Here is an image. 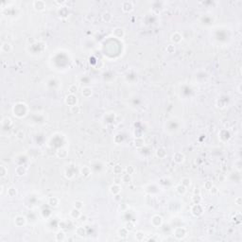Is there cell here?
<instances>
[{"mask_svg":"<svg viewBox=\"0 0 242 242\" xmlns=\"http://www.w3.org/2000/svg\"><path fill=\"white\" fill-rule=\"evenodd\" d=\"M11 45H10V43H8V42H6V43H3L2 44V46H1V50L3 51V52L5 53H9L11 51Z\"/></svg>","mask_w":242,"mask_h":242,"instance_id":"10","label":"cell"},{"mask_svg":"<svg viewBox=\"0 0 242 242\" xmlns=\"http://www.w3.org/2000/svg\"><path fill=\"white\" fill-rule=\"evenodd\" d=\"M166 51H167L168 53H173L174 51H175V47L172 46V45L167 46V47H166Z\"/></svg>","mask_w":242,"mask_h":242,"instance_id":"39","label":"cell"},{"mask_svg":"<svg viewBox=\"0 0 242 242\" xmlns=\"http://www.w3.org/2000/svg\"><path fill=\"white\" fill-rule=\"evenodd\" d=\"M151 223L154 227H159V226H161L162 223H163V218L160 216H154L151 218Z\"/></svg>","mask_w":242,"mask_h":242,"instance_id":"5","label":"cell"},{"mask_svg":"<svg viewBox=\"0 0 242 242\" xmlns=\"http://www.w3.org/2000/svg\"><path fill=\"white\" fill-rule=\"evenodd\" d=\"M14 223L17 227H22L26 223V218L24 217H22V216H17L14 218Z\"/></svg>","mask_w":242,"mask_h":242,"instance_id":"7","label":"cell"},{"mask_svg":"<svg viewBox=\"0 0 242 242\" xmlns=\"http://www.w3.org/2000/svg\"><path fill=\"white\" fill-rule=\"evenodd\" d=\"M134 171H135V169H134V167H133V166H129L126 167V172H127L128 174H131V175H132Z\"/></svg>","mask_w":242,"mask_h":242,"instance_id":"38","label":"cell"},{"mask_svg":"<svg viewBox=\"0 0 242 242\" xmlns=\"http://www.w3.org/2000/svg\"><path fill=\"white\" fill-rule=\"evenodd\" d=\"M176 191L178 192V194L185 195L186 193V186H185V185H183L181 184V185L176 186Z\"/></svg>","mask_w":242,"mask_h":242,"instance_id":"14","label":"cell"},{"mask_svg":"<svg viewBox=\"0 0 242 242\" xmlns=\"http://www.w3.org/2000/svg\"><path fill=\"white\" fill-rule=\"evenodd\" d=\"M182 39H183L182 38V35L180 33H178V32H175L174 34H172V36H171V41L174 44L180 43L182 41Z\"/></svg>","mask_w":242,"mask_h":242,"instance_id":"13","label":"cell"},{"mask_svg":"<svg viewBox=\"0 0 242 242\" xmlns=\"http://www.w3.org/2000/svg\"><path fill=\"white\" fill-rule=\"evenodd\" d=\"M76 233H77V235L80 236V237H83V236L85 235V231H84L83 227H79L76 230Z\"/></svg>","mask_w":242,"mask_h":242,"instance_id":"32","label":"cell"},{"mask_svg":"<svg viewBox=\"0 0 242 242\" xmlns=\"http://www.w3.org/2000/svg\"><path fill=\"white\" fill-rule=\"evenodd\" d=\"M110 191H111V193L113 195H118L120 193V191H121V187L118 185L115 184V185H112L110 187Z\"/></svg>","mask_w":242,"mask_h":242,"instance_id":"11","label":"cell"},{"mask_svg":"<svg viewBox=\"0 0 242 242\" xmlns=\"http://www.w3.org/2000/svg\"><path fill=\"white\" fill-rule=\"evenodd\" d=\"M15 171H16V174L18 176H23L26 173V169L24 168V166H17Z\"/></svg>","mask_w":242,"mask_h":242,"instance_id":"22","label":"cell"},{"mask_svg":"<svg viewBox=\"0 0 242 242\" xmlns=\"http://www.w3.org/2000/svg\"><path fill=\"white\" fill-rule=\"evenodd\" d=\"M143 144H144V140H143L142 138H136L135 140H134V145H135V147H140L143 146Z\"/></svg>","mask_w":242,"mask_h":242,"instance_id":"25","label":"cell"},{"mask_svg":"<svg viewBox=\"0 0 242 242\" xmlns=\"http://www.w3.org/2000/svg\"><path fill=\"white\" fill-rule=\"evenodd\" d=\"M113 171H114V174H121L122 173V167H121V166H119V165H116L115 166H114V169H113Z\"/></svg>","mask_w":242,"mask_h":242,"instance_id":"30","label":"cell"},{"mask_svg":"<svg viewBox=\"0 0 242 242\" xmlns=\"http://www.w3.org/2000/svg\"><path fill=\"white\" fill-rule=\"evenodd\" d=\"M81 95L84 97H90L92 96V89L90 87H83L81 89Z\"/></svg>","mask_w":242,"mask_h":242,"instance_id":"9","label":"cell"},{"mask_svg":"<svg viewBox=\"0 0 242 242\" xmlns=\"http://www.w3.org/2000/svg\"><path fill=\"white\" fill-rule=\"evenodd\" d=\"M33 7L36 10L41 11V10H44L46 9V3L42 0H36L33 2Z\"/></svg>","mask_w":242,"mask_h":242,"instance_id":"1","label":"cell"},{"mask_svg":"<svg viewBox=\"0 0 242 242\" xmlns=\"http://www.w3.org/2000/svg\"><path fill=\"white\" fill-rule=\"evenodd\" d=\"M114 35L116 37V38H122L124 36V30L123 29H121V28H115V29H114Z\"/></svg>","mask_w":242,"mask_h":242,"instance_id":"12","label":"cell"},{"mask_svg":"<svg viewBox=\"0 0 242 242\" xmlns=\"http://www.w3.org/2000/svg\"><path fill=\"white\" fill-rule=\"evenodd\" d=\"M74 205H75V208L80 209V210H81V209L83 207V202L81 201V200H76L75 203H74Z\"/></svg>","mask_w":242,"mask_h":242,"instance_id":"36","label":"cell"},{"mask_svg":"<svg viewBox=\"0 0 242 242\" xmlns=\"http://www.w3.org/2000/svg\"><path fill=\"white\" fill-rule=\"evenodd\" d=\"M65 102L66 104H68L69 106H74V105H77V97H75V95L73 94H69V95L66 97L65 98Z\"/></svg>","mask_w":242,"mask_h":242,"instance_id":"4","label":"cell"},{"mask_svg":"<svg viewBox=\"0 0 242 242\" xmlns=\"http://www.w3.org/2000/svg\"><path fill=\"white\" fill-rule=\"evenodd\" d=\"M193 199V201H194L195 204H198V203H199V202H200L201 198H200V196L198 194V195H194V196H193V199Z\"/></svg>","mask_w":242,"mask_h":242,"instance_id":"34","label":"cell"},{"mask_svg":"<svg viewBox=\"0 0 242 242\" xmlns=\"http://www.w3.org/2000/svg\"><path fill=\"white\" fill-rule=\"evenodd\" d=\"M121 180H122V182L126 183V184H128V183H131V182H132V176H131V174H128V173H126V174H124V175L122 176Z\"/></svg>","mask_w":242,"mask_h":242,"instance_id":"20","label":"cell"},{"mask_svg":"<svg viewBox=\"0 0 242 242\" xmlns=\"http://www.w3.org/2000/svg\"><path fill=\"white\" fill-rule=\"evenodd\" d=\"M144 237H145V234L143 232H141V231H139V232H137L135 234V238H136V240H138V241L144 240Z\"/></svg>","mask_w":242,"mask_h":242,"instance_id":"24","label":"cell"},{"mask_svg":"<svg viewBox=\"0 0 242 242\" xmlns=\"http://www.w3.org/2000/svg\"><path fill=\"white\" fill-rule=\"evenodd\" d=\"M102 20H103L104 22H106V23L110 22V21L112 20V14H111L110 12H104L103 15H102Z\"/></svg>","mask_w":242,"mask_h":242,"instance_id":"21","label":"cell"},{"mask_svg":"<svg viewBox=\"0 0 242 242\" xmlns=\"http://www.w3.org/2000/svg\"><path fill=\"white\" fill-rule=\"evenodd\" d=\"M185 233H186V231H185V228H176L175 231H174V236H175L176 238L181 239L185 236Z\"/></svg>","mask_w":242,"mask_h":242,"instance_id":"2","label":"cell"},{"mask_svg":"<svg viewBox=\"0 0 242 242\" xmlns=\"http://www.w3.org/2000/svg\"><path fill=\"white\" fill-rule=\"evenodd\" d=\"M191 212H192V214H193L194 216L199 217V216H200V215L202 214V208H201V206L199 205V203L194 204L193 207H192V209H191Z\"/></svg>","mask_w":242,"mask_h":242,"instance_id":"3","label":"cell"},{"mask_svg":"<svg viewBox=\"0 0 242 242\" xmlns=\"http://www.w3.org/2000/svg\"><path fill=\"white\" fill-rule=\"evenodd\" d=\"M173 159H174V162H175V163H177V164H181V163H183L184 160H185V156H184V154L181 153V152H176L175 154H174V156H173Z\"/></svg>","mask_w":242,"mask_h":242,"instance_id":"8","label":"cell"},{"mask_svg":"<svg viewBox=\"0 0 242 242\" xmlns=\"http://www.w3.org/2000/svg\"><path fill=\"white\" fill-rule=\"evenodd\" d=\"M81 173L83 177H88L91 174V170L88 166H83L81 169Z\"/></svg>","mask_w":242,"mask_h":242,"instance_id":"18","label":"cell"},{"mask_svg":"<svg viewBox=\"0 0 242 242\" xmlns=\"http://www.w3.org/2000/svg\"><path fill=\"white\" fill-rule=\"evenodd\" d=\"M77 91H78V86L76 85V84H71V85L68 87V92L70 93V94H75Z\"/></svg>","mask_w":242,"mask_h":242,"instance_id":"27","label":"cell"},{"mask_svg":"<svg viewBox=\"0 0 242 242\" xmlns=\"http://www.w3.org/2000/svg\"><path fill=\"white\" fill-rule=\"evenodd\" d=\"M127 207V205H126V203H122V204H120V206H119V208L121 209L122 208V210H123L124 208H126Z\"/></svg>","mask_w":242,"mask_h":242,"instance_id":"43","label":"cell"},{"mask_svg":"<svg viewBox=\"0 0 242 242\" xmlns=\"http://www.w3.org/2000/svg\"><path fill=\"white\" fill-rule=\"evenodd\" d=\"M48 204L52 207H56L58 204H59V199L56 197H50L48 199Z\"/></svg>","mask_w":242,"mask_h":242,"instance_id":"15","label":"cell"},{"mask_svg":"<svg viewBox=\"0 0 242 242\" xmlns=\"http://www.w3.org/2000/svg\"><path fill=\"white\" fill-rule=\"evenodd\" d=\"M212 186H213V184H212V182H210V181H207V182L204 183V187H205L206 189L209 190Z\"/></svg>","mask_w":242,"mask_h":242,"instance_id":"40","label":"cell"},{"mask_svg":"<svg viewBox=\"0 0 242 242\" xmlns=\"http://www.w3.org/2000/svg\"><path fill=\"white\" fill-rule=\"evenodd\" d=\"M70 216H71L73 218H79L80 217H81V212H80V209H77V208H74L71 210V212H70Z\"/></svg>","mask_w":242,"mask_h":242,"instance_id":"16","label":"cell"},{"mask_svg":"<svg viewBox=\"0 0 242 242\" xmlns=\"http://www.w3.org/2000/svg\"><path fill=\"white\" fill-rule=\"evenodd\" d=\"M128 233H129V231L125 227L121 228V229H119V230H118V235L120 236V237H127Z\"/></svg>","mask_w":242,"mask_h":242,"instance_id":"23","label":"cell"},{"mask_svg":"<svg viewBox=\"0 0 242 242\" xmlns=\"http://www.w3.org/2000/svg\"><path fill=\"white\" fill-rule=\"evenodd\" d=\"M236 202H237V205H240V204H241V198H237V199H236Z\"/></svg>","mask_w":242,"mask_h":242,"instance_id":"42","label":"cell"},{"mask_svg":"<svg viewBox=\"0 0 242 242\" xmlns=\"http://www.w3.org/2000/svg\"><path fill=\"white\" fill-rule=\"evenodd\" d=\"M133 9V4L131 1H125V2L122 3V10H123V11L128 12V11H131Z\"/></svg>","mask_w":242,"mask_h":242,"instance_id":"6","label":"cell"},{"mask_svg":"<svg viewBox=\"0 0 242 242\" xmlns=\"http://www.w3.org/2000/svg\"><path fill=\"white\" fill-rule=\"evenodd\" d=\"M181 182H182V185H185V186H188V185H190V184H191V180H190L189 178H187V177L183 178V179L181 180Z\"/></svg>","mask_w":242,"mask_h":242,"instance_id":"29","label":"cell"},{"mask_svg":"<svg viewBox=\"0 0 242 242\" xmlns=\"http://www.w3.org/2000/svg\"><path fill=\"white\" fill-rule=\"evenodd\" d=\"M66 155H67V151L66 149H64V148H61V149H59L57 151V156L59 158H65Z\"/></svg>","mask_w":242,"mask_h":242,"instance_id":"19","label":"cell"},{"mask_svg":"<svg viewBox=\"0 0 242 242\" xmlns=\"http://www.w3.org/2000/svg\"><path fill=\"white\" fill-rule=\"evenodd\" d=\"M16 137L18 138V139H20V140H22V139L25 137V133L22 131V130H20V131H18L17 133H16Z\"/></svg>","mask_w":242,"mask_h":242,"instance_id":"37","label":"cell"},{"mask_svg":"<svg viewBox=\"0 0 242 242\" xmlns=\"http://www.w3.org/2000/svg\"><path fill=\"white\" fill-rule=\"evenodd\" d=\"M166 150H165V148H163V147H161V148H158V150H157V156L160 157V158H164V157L166 156Z\"/></svg>","mask_w":242,"mask_h":242,"instance_id":"26","label":"cell"},{"mask_svg":"<svg viewBox=\"0 0 242 242\" xmlns=\"http://www.w3.org/2000/svg\"><path fill=\"white\" fill-rule=\"evenodd\" d=\"M7 193H8V196H9V197H10V198H13V197H15V196L17 195V190H16V188H15V187L11 186V187H10V188L8 189Z\"/></svg>","mask_w":242,"mask_h":242,"instance_id":"17","label":"cell"},{"mask_svg":"<svg viewBox=\"0 0 242 242\" xmlns=\"http://www.w3.org/2000/svg\"><path fill=\"white\" fill-rule=\"evenodd\" d=\"M70 111H71L72 114H79L81 112V108L78 105H74V106H71Z\"/></svg>","mask_w":242,"mask_h":242,"instance_id":"28","label":"cell"},{"mask_svg":"<svg viewBox=\"0 0 242 242\" xmlns=\"http://www.w3.org/2000/svg\"><path fill=\"white\" fill-rule=\"evenodd\" d=\"M125 228L128 230L129 232L130 231H132V230H133V228H134V224H133L132 221H129V222L126 223V225H125Z\"/></svg>","mask_w":242,"mask_h":242,"instance_id":"33","label":"cell"},{"mask_svg":"<svg viewBox=\"0 0 242 242\" xmlns=\"http://www.w3.org/2000/svg\"><path fill=\"white\" fill-rule=\"evenodd\" d=\"M7 172H8V170H7L6 166H0V174H1V177H5L6 174H7Z\"/></svg>","mask_w":242,"mask_h":242,"instance_id":"35","label":"cell"},{"mask_svg":"<svg viewBox=\"0 0 242 242\" xmlns=\"http://www.w3.org/2000/svg\"><path fill=\"white\" fill-rule=\"evenodd\" d=\"M209 190H210V193H211L212 195H216L218 192V187H216V186H212Z\"/></svg>","mask_w":242,"mask_h":242,"instance_id":"41","label":"cell"},{"mask_svg":"<svg viewBox=\"0 0 242 242\" xmlns=\"http://www.w3.org/2000/svg\"><path fill=\"white\" fill-rule=\"evenodd\" d=\"M56 239H57V240H59V241H60V240H61V241H62V240H64V239H65V235H64L62 232H59L57 235H56Z\"/></svg>","mask_w":242,"mask_h":242,"instance_id":"31","label":"cell"}]
</instances>
